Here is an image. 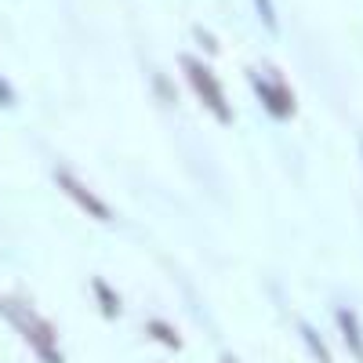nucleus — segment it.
Returning <instances> with one entry per match:
<instances>
[{
    "instance_id": "f257e3e1",
    "label": "nucleus",
    "mask_w": 363,
    "mask_h": 363,
    "mask_svg": "<svg viewBox=\"0 0 363 363\" xmlns=\"http://www.w3.org/2000/svg\"><path fill=\"white\" fill-rule=\"evenodd\" d=\"M0 313H4V320L29 342V349L40 356V363H66L62 349H58V338H55V327L44 316H37L29 306L11 301V298H0Z\"/></svg>"
},
{
    "instance_id": "f03ea898",
    "label": "nucleus",
    "mask_w": 363,
    "mask_h": 363,
    "mask_svg": "<svg viewBox=\"0 0 363 363\" xmlns=\"http://www.w3.org/2000/svg\"><path fill=\"white\" fill-rule=\"evenodd\" d=\"M178 66H182V77H186L189 91L200 99V106L218 120V124H233V106L225 99V87L218 80V73L211 69L200 55H178Z\"/></svg>"
},
{
    "instance_id": "7ed1b4c3",
    "label": "nucleus",
    "mask_w": 363,
    "mask_h": 363,
    "mask_svg": "<svg viewBox=\"0 0 363 363\" xmlns=\"http://www.w3.org/2000/svg\"><path fill=\"white\" fill-rule=\"evenodd\" d=\"M247 80H251V91L258 95L262 109L272 120H291L298 113V99L280 69H247Z\"/></svg>"
},
{
    "instance_id": "20e7f679",
    "label": "nucleus",
    "mask_w": 363,
    "mask_h": 363,
    "mask_svg": "<svg viewBox=\"0 0 363 363\" xmlns=\"http://www.w3.org/2000/svg\"><path fill=\"white\" fill-rule=\"evenodd\" d=\"M55 186L62 189L87 218H95V222H109V218H113L109 203H106L95 189H91L87 182H80V174H73V171H66V167H58V171H55Z\"/></svg>"
},
{
    "instance_id": "39448f33",
    "label": "nucleus",
    "mask_w": 363,
    "mask_h": 363,
    "mask_svg": "<svg viewBox=\"0 0 363 363\" xmlns=\"http://www.w3.org/2000/svg\"><path fill=\"white\" fill-rule=\"evenodd\" d=\"M335 320H338V330H342V338H345V349L352 352V359L363 363V330H359L356 313H352V309H338Z\"/></svg>"
},
{
    "instance_id": "423d86ee",
    "label": "nucleus",
    "mask_w": 363,
    "mask_h": 363,
    "mask_svg": "<svg viewBox=\"0 0 363 363\" xmlns=\"http://www.w3.org/2000/svg\"><path fill=\"white\" fill-rule=\"evenodd\" d=\"M91 291H95V301H99V309L106 313V320H116L120 313H124V301H120V294H116L113 284H106L102 277L91 280Z\"/></svg>"
},
{
    "instance_id": "0eeeda50",
    "label": "nucleus",
    "mask_w": 363,
    "mask_h": 363,
    "mask_svg": "<svg viewBox=\"0 0 363 363\" xmlns=\"http://www.w3.org/2000/svg\"><path fill=\"white\" fill-rule=\"evenodd\" d=\"M145 330H149V338H153V342H160V345H167V349H174V352L182 349V335H178L167 320H157V316H153V320L145 323Z\"/></svg>"
},
{
    "instance_id": "6e6552de",
    "label": "nucleus",
    "mask_w": 363,
    "mask_h": 363,
    "mask_svg": "<svg viewBox=\"0 0 363 363\" xmlns=\"http://www.w3.org/2000/svg\"><path fill=\"white\" fill-rule=\"evenodd\" d=\"M301 338H306V345L313 349L316 363H330V352H327V345H323V338H320V330H316V327L301 323Z\"/></svg>"
},
{
    "instance_id": "1a4fd4ad",
    "label": "nucleus",
    "mask_w": 363,
    "mask_h": 363,
    "mask_svg": "<svg viewBox=\"0 0 363 363\" xmlns=\"http://www.w3.org/2000/svg\"><path fill=\"white\" fill-rule=\"evenodd\" d=\"M255 11H258V18L265 22L269 33H280V18H277V8H272V0H255Z\"/></svg>"
},
{
    "instance_id": "9d476101",
    "label": "nucleus",
    "mask_w": 363,
    "mask_h": 363,
    "mask_svg": "<svg viewBox=\"0 0 363 363\" xmlns=\"http://www.w3.org/2000/svg\"><path fill=\"white\" fill-rule=\"evenodd\" d=\"M15 102V91H11V84L0 77V106H11Z\"/></svg>"
}]
</instances>
